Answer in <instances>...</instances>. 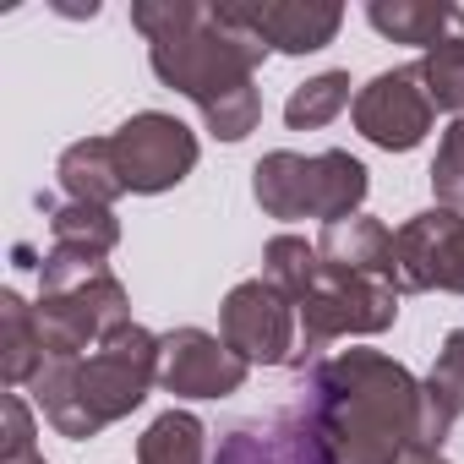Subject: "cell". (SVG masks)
<instances>
[{"mask_svg":"<svg viewBox=\"0 0 464 464\" xmlns=\"http://www.w3.org/2000/svg\"><path fill=\"white\" fill-rule=\"evenodd\" d=\"M131 28L148 39L153 77L186 93L218 142H241L263 121L257 66L268 44L241 23L236 6H197V0H137Z\"/></svg>","mask_w":464,"mask_h":464,"instance_id":"6da1fadb","label":"cell"},{"mask_svg":"<svg viewBox=\"0 0 464 464\" xmlns=\"http://www.w3.org/2000/svg\"><path fill=\"white\" fill-rule=\"evenodd\" d=\"M301 415L334 464H399L415 453L420 382L382 350H339L312 366Z\"/></svg>","mask_w":464,"mask_h":464,"instance_id":"7a4b0ae2","label":"cell"},{"mask_svg":"<svg viewBox=\"0 0 464 464\" xmlns=\"http://www.w3.org/2000/svg\"><path fill=\"white\" fill-rule=\"evenodd\" d=\"M153 382H159V334H148L142 323H126L88 355L44 361V372L28 388L39 415L61 437L88 442L104 426L126 420L153 393Z\"/></svg>","mask_w":464,"mask_h":464,"instance_id":"3957f363","label":"cell"},{"mask_svg":"<svg viewBox=\"0 0 464 464\" xmlns=\"http://www.w3.org/2000/svg\"><path fill=\"white\" fill-rule=\"evenodd\" d=\"M301 312V344L290 366H306L323 344L334 339H366L399 323V290L388 279H366V274H344L334 263L317 268L312 290L295 301Z\"/></svg>","mask_w":464,"mask_h":464,"instance_id":"277c9868","label":"cell"},{"mask_svg":"<svg viewBox=\"0 0 464 464\" xmlns=\"http://www.w3.org/2000/svg\"><path fill=\"white\" fill-rule=\"evenodd\" d=\"M34 312H39L44 355L61 361V355H88L115 328H126L131 323V295L110 268H99V274H88V279H77L66 290H44Z\"/></svg>","mask_w":464,"mask_h":464,"instance_id":"5b68a950","label":"cell"},{"mask_svg":"<svg viewBox=\"0 0 464 464\" xmlns=\"http://www.w3.org/2000/svg\"><path fill=\"white\" fill-rule=\"evenodd\" d=\"M388 285L399 295L420 290H448L464 295V213L453 208H426L393 229V268Z\"/></svg>","mask_w":464,"mask_h":464,"instance_id":"8992f818","label":"cell"},{"mask_svg":"<svg viewBox=\"0 0 464 464\" xmlns=\"http://www.w3.org/2000/svg\"><path fill=\"white\" fill-rule=\"evenodd\" d=\"M110 148H115L126 191H137V197L175 191L197 169V137H191V126L175 121V115H164V110H142L131 121H121L110 131Z\"/></svg>","mask_w":464,"mask_h":464,"instance_id":"52a82bcc","label":"cell"},{"mask_svg":"<svg viewBox=\"0 0 464 464\" xmlns=\"http://www.w3.org/2000/svg\"><path fill=\"white\" fill-rule=\"evenodd\" d=\"M295 323H301L295 301L268 279H241L218 306V339L246 366H290L301 344Z\"/></svg>","mask_w":464,"mask_h":464,"instance_id":"ba28073f","label":"cell"},{"mask_svg":"<svg viewBox=\"0 0 464 464\" xmlns=\"http://www.w3.org/2000/svg\"><path fill=\"white\" fill-rule=\"evenodd\" d=\"M350 115H355V131H361L372 148H382V153H410V148H420L426 131H431V115H437V104H431V93H426V77H420V61L372 77V82L355 93Z\"/></svg>","mask_w":464,"mask_h":464,"instance_id":"9c48e42d","label":"cell"},{"mask_svg":"<svg viewBox=\"0 0 464 464\" xmlns=\"http://www.w3.org/2000/svg\"><path fill=\"white\" fill-rule=\"evenodd\" d=\"M246 361L208 328H169L159 334V388L175 399H229L246 382Z\"/></svg>","mask_w":464,"mask_h":464,"instance_id":"30bf717a","label":"cell"},{"mask_svg":"<svg viewBox=\"0 0 464 464\" xmlns=\"http://www.w3.org/2000/svg\"><path fill=\"white\" fill-rule=\"evenodd\" d=\"M213 464H334V459L312 431V420L301 410H285V415L236 420L218 437Z\"/></svg>","mask_w":464,"mask_h":464,"instance_id":"8fae6325","label":"cell"},{"mask_svg":"<svg viewBox=\"0 0 464 464\" xmlns=\"http://www.w3.org/2000/svg\"><path fill=\"white\" fill-rule=\"evenodd\" d=\"M236 12L279 55H317L344 28V6H334V0H257V6H236Z\"/></svg>","mask_w":464,"mask_h":464,"instance_id":"7c38bea8","label":"cell"},{"mask_svg":"<svg viewBox=\"0 0 464 464\" xmlns=\"http://www.w3.org/2000/svg\"><path fill=\"white\" fill-rule=\"evenodd\" d=\"M464 415V328H453L420 382V431H415V453H442L453 420Z\"/></svg>","mask_w":464,"mask_h":464,"instance_id":"4fadbf2b","label":"cell"},{"mask_svg":"<svg viewBox=\"0 0 464 464\" xmlns=\"http://www.w3.org/2000/svg\"><path fill=\"white\" fill-rule=\"evenodd\" d=\"M323 263L344 268V274H366V279H388L393 268V229L372 213H355V218H339V224H323V241H317Z\"/></svg>","mask_w":464,"mask_h":464,"instance_id":"5bb4252c","label":"cell"},{"mask_svg":"<svg viewBox=\"0 0 464 464\" xmlns=\"http://www.w3.org/2000/svg\"><path fill=\"white\" fill-rule=\"evenodd\" d=\"M312 191H317V164L306 153L274 148L252 169V197L268 218H312Z\"/></svg>","mask_w":464,"mask_h":464,"instance_id":"9a60e30c","label":"cell"},{"mask_svg":"<svg viewBox=\"0 0 464 464\" xmlns=\"http://www.w3.org/2000/svg\"><path fill=\"white\" fill-rule=\"evenodd\" d=\"M44 334H39V312L17 295L0 290V377L12 388H28L44 372Z\"/></svg>","mask_w":464,"mask_h":464,"instance_id":"2e32d148","label":"cell"},{"mask_svg":"<svg viewBox=\"0 0 464 464\" xmlns=\"http://www.w3.org/2000/svg\"><path fill=\"white\" fill-rule=\"evenodd\" d=\"M55 175H61V186H66L72 202H99V208H110L115 197H126V180H121V164H115L110 137H82V142H72V148L61 153Z\"/></svg>","mask_w":464,"mask_h":464,"instance_id":"e0dca14e","label":"cell"},{"mask_svg":"<svg viewBox=\"0 0 464 464\" xmlns=\"http://www.w3.org/2000/svg\"><path fill=\"white\" fill-rule=\"evenodd\" d=\"M312 164H317L312 218H323V224L355 218V213H361V202H366V191H372L366 164H361L355 153H344V148H323V153H312Z\"/></svg>","mask_w":464,"mask_h":464,"instance_id":"ac0fdd59","label":"cell"},{"mask_svg":"<svg viewBox=\"0 0 464 464\" xmlns=\"http://www.w3.org/2000/svg\"><path fill=\"white\" fill-rule=\"evenodd\" d=\"M459 6H442V0H372L366 6V23L393 39V44H420V50H437L453 28Z\"/></svg>","mask_w":464,"mask_h":464,"instance_id":"d6986e66","label":"cell"},{"mask_svg":"<svg viewBox=\"0 0 464 464\" xmlns=\"http://www.w3.org/2000/svg\"><path fill=\"white\" fill-rule=\"evenodd\" d=\"M50 208V246L82 252V257H110L121 246V218L99 202H44Z\"/></svg>","mask_w":464,"mask_h":464,"instance_id":"ffe728a7","label":"cell"},{"mask_svg":"<svg viewBox=\"0 0 464 464\" xmlns=\"http://www.w3.org/2000/svg\"><path fill=\"white\" fill-rule=\"evenodd\" d=\"M137 464H208V426L191 410H164L137 437Z\"/></svg>","mask_w":464,"mask_h":464,"instance_id":"44dd1931","label":"cell"},{"mask_svg":"<svg viewBox=\"0 0 464 464\" xmlns=\"http://www.w3.org/2000/svg\"><path fill=\"white\" fill-rule=\"evenodd\" d=\"M350 72H323V77H306L290 99H285V126L290 131H317L328 121H339L350 110Z\"/></svg>","mask_w":464,"mask_h":464,"instance_id":"7402d4cb","label":"cell"},{"mask_svg":"<svg viewBox=\"0 0 464 464\" xmlns=\"http://www.w3.org/2000/svg\"><path fill=\"white\" fill-rule=\"evenodd\" d=\"M420 77H426L431 104H437V110H448L453 121H464V12L453 17L448 39H442L437 50H426Z\"/></svg>","mask_w":464,"mask_h":464,"instance_id":"603a6c76","label":"cell"},{"mask_svg":"<svg viewBox=\"0 0 464 464\" xmlns=\"http://www.w3.org/2000/svg\"><path fill=\"white\" fill-rule=\"evenodd\" d=\"M317 268H323V252H317L312 241H301V236H274V241L263 246V279L279 285L290 301H301V295L312 290Z\"/></svg>","mask_w":464,"mask_h":464,"instance_id":"cb8c5ba5","label":"cell"},{"mask_svg":"<svg viewBox=\"0 0 464 464\" xmlns=\"http://www.w3.org/2000/svg\"><path fill=\"white\" fill-rule=\"evenodd\" d=\"M431 191H437V208H453L464 213V121H453L437 142V159H431Z\"/></svg>","mask_w":464,"mask_h":464,"instance_id":"d4e9b609","label":"cell"},{"mask_svg":"<svg viewBox=\"0 0 464 464\" xmlns=\"http://www.w3.org/2000/svg\"><path fill=\"white\" fill-rule=\"evenodd\" d=\"M0 464H44V453L34 442V410L17 393H6V437H0Z\"/></svg>","mask_w":464,"mask_h":464,"instance_id":"484cf974","label":"cell"},{"mask_svg":"<svg viewBox=\"0 0 464 464\" xmlns=\"http://www.w3.org/2000/svg\"><path fill=\"white\" fill-rule=\"evenodd\" d=\"M399 464H448V459H442V453H404Z\"/></svg>","mask_w":464,"mask_h":464,"instance_id":"4316f807","label":"cell"}]
</instances>
